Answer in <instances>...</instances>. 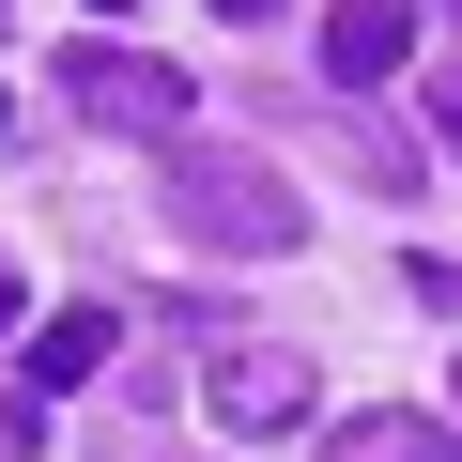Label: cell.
<instances>
[{
    "label": "cell",
    "mask_w": 462,
    "mask_h": 462,
    "mask_svg": "<svg viewBox=\"0 0 462 462\" xmlns=\"http://www.w3.org/2000/svg\"><path fill=\"white\" fill-rule=\"evenodd\" d=\"M170 231L185 247H231V263H278V247H309V200L263 170V154H170Z\"/></svg>",
    "instance_id": "cell-1"
},
{
    "label": "cell",
    "mask_w": 462,
    "mask_h": 462,
    "mask_svg": "<svg viewBox=\"0 0 462 462\" xmlns=\"http://www.w3.org/2000/svg\"><path fill=\"white\" fill-rule=\"evenodd\" d=\"M62 108L108 124V139H185V62H139V47H62Z\"/></svg>",
    "instance_id": "cell-2"
},
{
    "label": "cell",
    "mask_w": 462,
    "mask_h": 462,
    "mask_svg": "<svg viewBox=\"0 0 462 462\" xmlns=\"http://www.w3.org/2000/svg\"><path fill=\"white\" fill-rule=\"evenodd\" d=\"M324 78H339V93L416 78V0H324Z\"/></svg>",
    "instance_id": "cell-3"
},
{
    "label": "cell",
    "mask_w": 462,
    "mask_h": 462,
    "mask_svg": "<svg viewBox=\"0 0 462 462\" xmlns=\"http://www.w3.org/2000/svg\"><path fill=\"white\" fill-rule=\"evenodd\" d=\"M200 401H216V431H293V416H309V355H278V339H263V355H216Z\"/></svg>",
    "instance_id": "cell-4"
},
{
    "label": "cell",
    "mask_w": 462,
    "mask_h": 462,
    "mask_svg": "<svg viewBox=\"0 0 462 462\" xmlns=\"http://www.w3.org/2000/svg\"><path fill=\"white\" fill-rule=\"evenodd\" d=\"M324 462H462V431H431L416 401H355V416L324 431Z\"/></svg>",
    "instance_id": "cell-5"
},
{
    "label": "cell",
    "mask_w": 462,
    "mask_h": 462,
    "mask_svg": "<svg viewBox=\"0 0 462 462\" xmlns=\"http://www.w3.org/2000/svg\"><path fill=\"white\" fill-rule=\"evenodd\" d=\"M124 355V309H47V339H32V401H62V385H93Z\"/></svg>",
    "instance_id": "cell-6"
},
{
    "label": "cell",
    "mask_w": 462,
    "mask_h": 462,
    "mask_svg": "<svg viewBox=\"0 0 462 462\" xmlns=\"http://www.w3.org/2000/svg\"><path fill=\"white\" fill-rule=\"evenodd\" d=\"M32 447H47V401H32V385H0V462H32Z\"/></svg>",
    "instance_id": "cell-7"
},
{
    "label": "cell",
    "mask_w": 462,
    "mask_h": 462,
    "mask_svg": "<svg viewBox=\"0 0 462 462\" xmlns=\"http://www.w3.org/2000/svg\"><path fill=\"white\" fill-rule=\"evenodd\" d=\"M431 139L462 154V62H431Z\"/></svg>",
    "instance_id": "cell-8"
},
{
    "label": "cell",
    "mask_w": 462,
    "mask_h": 462,
    "mask_svg": "<svg viewBox=\"0 0 462 462\" xmlns=\"http://www.w3.org/2000/svg\"><path fill=\"white\" fill-rule=\"evenodd\" d=\"M216 16H247V32H263V16H293V0H216Z\"/></svg>",
    "instance_id": "cell-9"
},
{
    "label": "cell",
    "mask_w": 462,
    "mask_h": 462,
    "mask_svg": "<svg viewBox=\"0 0 462 462\" xmlns=\"http://www.w3.org/2000/svg\"><path fill=\"white\" fill-rule=\"evenodd\" d=\"M16 309H32V293H16V263H0V324H16Z\"/></svg>",
    "instance_id": "cell-10"
},
{
    "label": "cell",
    "mask_w": 462,
    "mask_h": 462,
    "mask_svg": "<svg viewBox=\"0 0 462 462\" xmlns=\"http://www.w3.org/2000/svg\"><path fill=\"white\" fill-rule=\"evenodd\" d=\"M93 16H139V0H93Z\"/></svg>",
    "instance_id": "cell-11"
},
{
    "label": "cell",
    "mask_w": 462,
    "mask_h": 462,
    "mask_svg": "<svg viewBox=\"0 0 462 462\" xmlns=\"http://www.w3.org/2000/svg\"><path fill=\"white\" fill-rule=\"evenodd\" d=\"M447 16H462V0H447Z\"/></svg>",
    "instance_id": "cell-12"
}]
</instances>
